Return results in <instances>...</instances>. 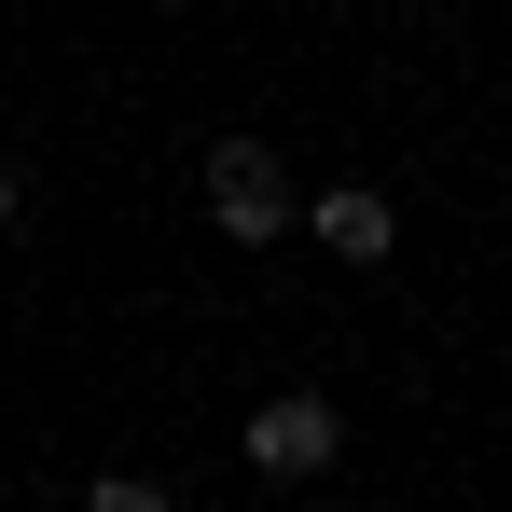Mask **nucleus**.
Returning a JSON list of instances; mask_svg holds the SVG:
<instances>
[{"mask_svg":"<svg viewBox=\"0 0 512 512\" xmlns=\"http://www.w3.org/2000/svg\"><path fill=\"white\" fill-rule=\"evenodd\" d=\"M208 222L236 236V250H277L291 222H305V194L277 167V139H208Z\"/></svg>","mask_w":512,"mask_h":512,"instance_id":"obj_1","label":"nucleus"},{"mask_svg":"<svg viewBox=\"0 0 512 512\" xmlns=\"http://www.w3.org/2000/svg\"><path fill=\"white\" fill-rule=\"evenodd\" d=\"M346 457V416L319 402V388H277V402H250V471L263 485H319Z\"/></svg>","mask_w":512,"mask_h":512,"instance_id":"obj_2","label":"nucleus"},{"mask_svg":"<svg viewBox=\"0 0 512 512\" xmlns=\"http://www.w3.org/2000/svg\"><path fill=\"white\" fill-rule=\"evenodd\" d=\"M291 236H319L333 263H388V250H402V208H388L374 180H333V194H305V222H291Z\"/></svg>","mask_w":512,"mask_h":512,"instance_id":"obj_3","label":"nucleus"},{"mask_svg":"<svg viewBox=\"0 0 512 512\" xmlns=\"http://www.w3.org/2000/svg\"><path fill=\"white\" fill-rule=\"evenodd\" d=\"M84 512H180V499L153 485V471H97V485H84Z\"/></svg>","mask_w":512,"mask_h":512,"instance_id":"obj_4","label":"nucleus"},{"mask_svg":"<svg viewBox=\"0 0 512 512\" xmlns=\"http://www.w3.org/2000/svg\"><path fill=\"white\" fill-rule=\"evenodd\" d=\"M0 222H14V167H0Z\"/></svg>","mask_w":512,"mask_h":512,"instance_id":"obj_5","label":"nucleus"}]
</instances>
